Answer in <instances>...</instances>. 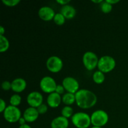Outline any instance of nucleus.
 <instances>
[{
	"label": "nucleus",
	"instance_id": "5",
	"mask_svg": "<svg viewBox=\"0 0 128 128\" xmlns=\"http://www.w3.org/2000/svg\"><path fill=\"white\" fill-rule=\"evenodd\" d=\"M3 117L8 122L14 123L19 121L21 118V112L18 107L10 105L4 111Z\"/></svg>",
	"mask_w": 128,
	"mask_h": 128
},
{
	"label": "nucleus",
	"instance_id": "27",
	"mask_svg": "<svg viewBox=\"0 0 128 128\" xmlns=\"http://www.w3.org/2000/svg\"><path fill=\"white\" fill-rule=\"evenodd\" d=\"M64 91H66L64 89V86H62V84H58L57 86H56V90H55V92H56V93L59 94H64Z\"/></svg>",
	"mask_w": 128,
	"mask_h": 128
},
{
	"label": "nucleus",
	"instance_id": "7",
	"mask_svg": "<svg viewBox=\"0 0 128 128\" xmlns=\"http://www.w3.org/2000/svg\"><path fill=\"white\" fill-rule=\"evenodd\" d=\"M57 85L54 79L48 76L42 78L40 82V86L41 90L44 92L48 93L49 94L55 92Z\"/></svg>",
	"mask_w": 128,
	"mask_h": 128
},
{
	"label": "nucleus",
	"instance_id": "10",
	"mask_svg": "<svg viewBox=\"0 0 128 128\" xmlns=\"http://www.w3.org/2000/svg\"><path fill=\"white\" fill-rule=\"evenodd\" d=\"M26 101L30 107L37 108L42 104L43 96L38 91H32L28 95Z\"/></svg>",
	"mask_w": 128,
	"mask_h": 128
},
{
	"label": "nucleus",
	"instance_id": "15",
	"mask_svg": "<svg viewBox=\"0 0 128 128\" xmlns=\"http://www.w3.org/2000/svg\"><path fill=\"white\" fill-rule=\"evenodd\" d=\"M68 119L62 116L55 118L51 122V128H68Z\"/></svg>",
	"mask_w": 128,
	"mask_h": 128
},
{
	"label": "nucleus",
	"instance_id": "28",
	"mask_svg": "<svg viewBox=\"0 0 128 128\" xmlns=\"http://www.w3.org/2000/svg\"><path fill=\"white\" fill-rule=\"evenodd\" d=\"M7 106L4 100L3 99H0V112H4Z\"/></svg>",
	"mask_w": 128,
	"mask_h": 128
},
{
	"label": "nucleus",
	"instance_id": "11",
	"mask_svg": "<svg viewBox=\"0 0 128 128\" xmlns=\"http://www.w3.org/2000/svg\"><path fill=\"white\" fill-rule=\"evenodd\" d=\"M55 14L56 13L54 10L50 6H42L38 11L39 17L44 21H50L53 20Z\"/></svg>",
	"mask_w": 128,
	"mask_h": 128
},
{
	"label": "nucleus",
	"instance_id": "19",
	"mask_svg": "<svg viewBox=\"0 0 128 128\" xmlns=\"http://www.w3.org/2000/svg\"><path fill=\"white\" fill-rule=\"evenodd\" d=\"M10 48V42L4 36H0V52H6Z\"/></svg>",
	"mask_w": 128,
	"mask_h": 128
},
{
	"label": "nucleus",
	"instance_id": "3",
	"mask_svg": "<svg viewBox=\"0 0 128 128\" xmlns=\"http://www.w3.org/2000/svg\"><path fill=\"white\" fill-rule=\"evenodd\" d=\"M91 120L92 126L102 128L108 122L109 116L104 110H98L91 115Z\"/></svg>",
	"mask_w": 128,
	"mask_h": 128
},
{
	"label": "nucleus",
	"instance_id": "33",
	"mask_svg": "<svg viewBox=\"0 0 128 128\" xmlns=\"http://www.w3.org/2000/svg\"><path fill=\"white\" fill-rule=\"evenodd\" d=\"M19 128H32L31 127V126H30V125L27 124H24V125H22V126H20V127Z\"/></svg>",
	"mask_w": 128,
	"mask_h": 128
},
{
	"label": "nucleus",
	"instance_id": "9",
	"mask_svg": "<svg viewBox=\"0 0 128 128\" xmlns=\"http://www.w3.org/2000/svg\"><path fill=\"white\" fill-rule=\"evenodd\" d=\"M62 85L67 92L76 94L80 90V84L78 80L73 77L68 76L63 79Z\"/></svg>",
	"mask_w": 128,
	"mask_h": 128
},
{
	"label": "nucleus",
	"instance_id": "26",
	"mask_svg": "<svg viewBox=\"0 0 128 128\" xmlns=\"http://www.w3.org/2000/svg\"><path fill=\"white\" fill-rule=\"evenodd\" d=\"M1 88L4 91H9L11 90V82L8 81H4L1 84Z\"/></svg>",
	"mask_w": 128,
	"mask_h": 128
},
{
	"label": "nucleus",
	"instance_id": "23",
	"mask_svg": "<svg viewBox=\"0 0 128 128\" xmlns=\"http://www.w3.org/2000/svg\"><path fill=\"white\" fill-rule=\"evenodd\" d=\"M65 20H66V18L61 12L56 13L53 19L54 22L58 26H61V25L64 24L65 22Z\"/></svg>",
	"mask_w": 128,
	"mask_h": 128
},
{
	"label": "nucleus",
	"instance_id": "16",
	"mask_svg": "<svg viewBox=\"0 0 128 128\" xmlns=\"http://www.w3.org/2000/svg\"><path fill=\"white\" fill-rule=\"evenodd\" d=\"M60 12L64 16L66 19L71 20L76 16V10L73 6L68 4L62 6L60 10Z\"/></svg>",
	"mask_w": 128,
	"mask_h": 128
},
{
	"label": "nucleus",
	"instance_id": "6",
	"mask_svg": "<svg viewBox=\"0 0 128 128\" xmlns=\"http://www.w3.org/2000/svg\"><path fill=\"white\" fill-rule=\"evenodd\" d=\"M99 58L97 55L92 51H87L82 56V62L88 71H92L98 67Z\"/></svg>",
	"mask_w": 128,
	"mask_h": 128
},
{
	"label": "nucleus",
	"instance_id": "25",
	"mask_svg": "<svg viewBox=\"0 0 128 128\" xmlns=\"http://www.w3.org/2000/svg\"><path fill=\"white\" fill-rule=\"evenodd\" d=\"M36 109H37L38 111L40 114H45L47 112L48 110V108L47 105L42 103V104H41L40 106H38Z\"/></svg>",
	"mask_w": 128,
	"mask_h": 128
},
{
	"label": "nucleus",
	"instance_id": "12",
	"mask_svg": "<svg viewBox=\"0 0 128 128\" xmlns=\"http://www.w3.org/2000/svg\"><path fill=\"white\" fill-rule=\"evenodd\" d=\"M39 116H40V114H39L37 109L35 108L30 107L25 110L23 115H22V117L25 119L26 122H32L37 120Z\"/></svg>",
	"mask_w": 128,
	"mask_h": 128
},
{
	"label": "nucleus",
	"instance_id": "34",
	"mask_svg": "<svg viewBox=\"0 0 128 128\" xmlns=\"http://www.w3.org/2000/svg\"><path fill=\"white\" fill-rule=\"evenodd\" d=\"M102 0H92V2H94V3H100L101 4L102 2Z\"/></svg>",
	"mask_w": 128,
	"mask_h": 128
},
{
	"label": "nucleus",
	"instance_id": "32",
	"mask_svg": "<svg viewBox=\"0 0 128 128\" xmlns=\"http://www.w3.org/2000/svg\"><path fill=\"white\" fill-rule=\"evenodd\" d=\"M5 32V28L2 26H0V36H4Z\"/></svg>",
	"mask_w": 128,
	"mask_h": 128
},
{
	"label": "nucleus",
	"instance_id": "31",
	"mask_svg": "<svg viewBox=\"0 0 128 128\" xmlns=\"http://www.w3.org/2000/svg\"><path fill=\"white\" fill-rule=\"evenodd\" d=\"M106 1L112 5L114 4H116V3H118V2H120V1H119V0H106Z\"/></svg>",
	"mask_w": 128,
	"mask_h": 128
},
{
	"label": "nucleus",
	"instance_id": "1",
	"mask_svg": "<svg viewBox=\"0 0 128 128\" xmlns=\"http://www.w3.org/2000/svg\"><path fill=\"white\" fill-rule=\"evenodd\" d=\"M76 103L82 109H89L96 104L98 98L96 95L90 90L81 89L76 94Z\"/></svg>",
	"mask_w": 128,
	"mask_h": 128
},
{
	"label": "nucleus",
	"instance_id": "2",
	"mask_svg": "<svg viewBox=\"0 0 128 128\" xmlns=\"http://www.w3.org/2000/svg\"><path fill=\"white\" fill-rule=\"evenodd\" d=\"M71 122L77 128H88L91 124V116L86 112H76L71 117Z\"/></svg>",
	"mask_w": 128,
	"mask_h": 128
},
{
	"label": "nucleus",
	"instance_id": "30",
	"mask_svg": "<svg viewBox=\"0 0 128 128\" xmlns=\"http://www.w3.org/2000/svg\"><path fill=\"white\" fill-rule=\"evenodd\" d=\"M26 120H25V119L23 117H21V118L20 119V120H19L18 122L19 124H20V126H22V125H24V124H26Z\"/></svg>",
	"mask_w": 128,
	"mask_h": 128
},
{
	"label": "nucleus",
	"instance_id": "8",
	"mask_svg": "<svg viewBox=\"0 0 128 128\" xmlns=\"http://www.w3.org/2000/svg\"><path fill=\"white\" fill-rule=\"evenodd\" d=\"M63 67L62 60L57 56H51L46 61V68L51 72H59Z\"/></svg>",
	"mask_w": 128,
	"mask_h": 128
},
{
	"label": "nucleus",
	"instance_id": "21",
	"mask_svg": "<svg viewBox=\"0 0 128 128\" xmlns=\"http://www.w3.org/2000/svg\"><path fill=\"white\" fill-rule=\"evenodd\" d=\"M21 102V97L18 94H14L11 96L10 99V103L11 106L18 107Z\"/></svg>",
	"mask_w": 128,
	"mask_h": 128
},
{
	"label": "nucleus",
	"instance_id": "24",
	"mask_svg": "<svg viewBox=\"0 0 128 128\" xmlns=\"http://www.w3.org/2000/svg\"><path fill=\"white\" fill-rule=\"evenodd\" d=\"M2 2L5 6L8 7H13L20 2V0H2Z\"/></svg>",
	"mask_w": 128,
	"mask_h": 128
},
{
	"label": "nucleus",
	"instance_id": "22",
	"mask_svg": "<svg viewBox=\"0 0 128 128\" xmlns=\"http://www.w3.org/2000/svg\"><path fill=\"white\" fill-rule=\"evenodd\" d=\"M100 8L104 13H109L112 10V5L108 2L106 1H103L100 4Z\"/></svg>",
	"mask_w": 128,
	"mask_h": 128
},
{
	"label": "nucleus",
	"instance_id": "17",
	"mask_svg": "<svg viewBox=\"0 0 128 128\" xmlns=\"http://www.w3.org/2000/svg\"><path fill=\"white\" fill-rule=\"evenodd\" d=\"M62 102L66 106H70L76 102V97L74 94L66 92L62 97Z\"/></svg>",
	"mask_w": 128,
	"mask_h": 128
},
{
	"label": "nucleus",
	"instance_id": "20",
	"mask_svg": "<svg viewBox=\"0 0 128 128\" xmlns=\"http://www.w3.org/2000/svg\"><path fill=\"white\" fill-rule=\"evenodd\" d=\"M61 116L66 118H70L72 116L73 114V109L70 106H65L61 110Z\"/></svg>",
	"mask_w": 128,
	"mask_h": 128
},
{
	"label": "nucleus",
	"instance_id": "35",
	"mask_svg": "<svg viewBox=\"0 0 128 128\" xmlns=\"http://www.w3.org/2000/svg\"><path fill=\"white\" fill-rule=\"evenodd\" d=\"M101 128V127H97V126H92V128Z\"/></svg>",
	"mask_w": 128,
	"mask_h": 128
},
{
	"label": "nucleus",
	"instance_id": "29",
	"mask_svg": "<svg viewBox=\"0 0 128 128\" xmlns=\"http://www.w3.org/2000/svg\"><path fill=\"white\" fill-rule=\"evenodd\" d=\"M56 2H57L58 3L64 6V5L68 4V3L71 2V1H70V0H57Z\"/></svg>",
	"mask_w": 128,
	"mask_h": 128
},
{
	"label": "nucleus",
	"instance_id": "14",
	"mask_svg": "<svg viewBox=\"0 0 128 128\" xmlns=\"http://www.w3.org/2000/svg\"><path fill=\"white\" fill-rule=\"evenodd\" d=\"M62 101V97L61 95L56 92L50 94L47 98V104L52 108H56L58 107Z\"/></svg>",
	"mask_w": 128,
	"mask_h": 128
},
{
	"label": "nucleus",
	"instance_id": "18",
	"mask_svg": "<svg viewBox=\"0 0 128 128\" xmlns=\"http://www.w3.org/2000/svg\"><path fill=\"white\" fill-rule=\"evenodd\" d=\"M92 80L95 83L98 84L103 83L105 80L104 73L101 72L100 70L95 71L92 75Z\"/></svg>",
	"mask_w": 128,
	"mask_h": 128
},
{
	"label": "nucleus",
	"instance_id": "13",
	"mask_svg": "<svg viewBox=\"0 0 128 128\" xmlns=\"http://www.w3.org/2000/svg\"><path fill=\"white\" fill-rule=\"evenodd\" d=\"M27 86L26 80L21 78L14 79L11 82V90L15 92H21L24 91Z\"/></svg>",
	"mask_w": 128,
	"mask_h": 128
},
{
	"label": "nucleus",
	"instance_id": "4",
	"mask_svg": "<svg viewBox=\"0 0 128 128\" xmlns=\"http://www.w3.org/2000/svg\"><path fill=\"white\" fill-rule=\"evenodd\" d=\"M116 62L114 59L110 56H103L99 59L98 68L100 71L104 73L111 72L116 67Z\"/></svg>",
	"mask_w": 128,
	"mask_h": 128
}]
</instances>
